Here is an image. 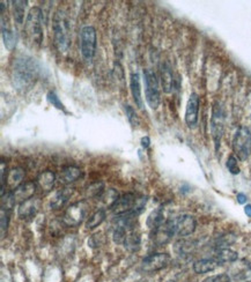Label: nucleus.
<instances>
[{
    "label": "nucleus",
    "instance_id": "obj_1",
    "mask_svg": "<svg viewBox=\"0 0 251 282\" xmlns=\"http://www.w3.org/2000/svg\"><path fill=\"white\" fill-rule=\"evenodd\" d=\"M13 81L18 89H28L39 78V64L28 56H20L13 64Z\"/></svg>",
    "mask_w": 251,
    "mask_h": 282
},
{
    "label": "nucleus",
    "instance_id": "obj_2",
    "mask_svg": "<svg viewBox=\"0 0 251 282\" xmlns=\"http://www.w3.org/2000/svg\"><path fill=\"white\" fill-rule=\"evenodd\" d=\"M52 32L55 47L60 53H67L72 44L71 21L64 11H57L52 21Z\"/></svg>",
    "mask_w": 251,
    "mask_h": 282
},
{
    "label": "nucleus",
    "instance_id": "obj_3",
    "mask_svg": "<svg viewBox=\"0 0 251 282\" xmlns=\"http://www.w3.org/2000/svg\"><path fill=\"white\" fill-rule=\"evenodd\" d=\"M24 39L30 48H40L43 42V13L40 7H33L27 14Z\"/></svg>",
    "mask_w": 251,
    "mask_h": 282
},
{
    "label": "nucleus",
    "instance_id": "obj_4",
    "mask_svg": "<svg viewBox=\"0 0 251 282\" xmlns=\"http://www.w3.org/2000/svg\"><path fill=\"white\" fill-rule=\"evenodd\" d=\"M97 35L93 26H85L80 30V52L86 62H90L96 53Z\"/></svg>",
    "mask_w": 251,
    "mask_h": 282
},
{
    "label": "nucleus",
    "instance_id": "obj_5",
    "mask_svg": "<svg viewBox=\"0 0 251 282\" xmlns=\"http://www.w3.org/2000/svg\"><path fill=\"white\" fill-rule=\"evenodd\" d=\"M144 82H145V96L147 104L151 106V109H158L160 103H161V95H160L157 74L150 68L144 70Z\"/></svg>",
    "mask_w": 251,
    "mask_h": 282
},
{
    "label": "nucleus",
    "instance_id": "obj_6",
    "mask_svg": "<svg viewBox=\"0 0 251 282\" xmlns=\"http://www.w3.org/2000/svg\"><path fill=\"white\" fill-rule=\"evenodd\" d=\"M233 151L241 161H245L251 155V131L246 126H239L235 132Z\"/></svg>",
    "mask_w": 251,
    "mask_h": 282
},
{
    "label": "nucleus",
    "instance_id": "obj_7",
    "mask_svg": "<svg viewBox=\"0 0 251 282\" xmlns=\"http://www.w3.org/2000/svg\"><path fill=\"white\" fill-rule=\"evenodd\" d=\"M223 126H225V113H223L221 105L216 102L214 106H213L212 119H211L212 135H213V139H214L216 148L219 147L220 140H221V136L223 133Z\"/></svg>",
    "mask_w": 251,
    "mask_h": 282
},
{
    "label": "nucleus",
    "instance_id": "obj_8",
    "mask_svg": "<svg viewBox=\"0 0 251 282\" xmlns=\"http://www.w3.org/2000/svg\"><path fill=\"white\" fill-rule=\"evenodd\" d=\"M173 227L175 235L181 236V237H185V236H189L193 234V231L196 230L197 222L196 219L193 218L192 215L183 214L177 216V218L172 219Z\"/></svg>",
    "mask_w": 251,
    "mask_h": 282
},
{
    "label": "nucleus",
    "instance_id": "obj_9",
    "mask_svg": "<svg viewBox=\"0 0 251 282\" xmlns=\"http://www.w3.org/2000/svg\"><path fill=\"white\" fill-rule=\"evenodd\" d=\"M87 215V206L85 203H75L67 208L64 214V223L68 227L79 226Z\"/></svg>",
    "mask_w": 251,
    "mask_h": 282
},
{
    "label": "nucleus",
    "instance_id": "obj_10",
    "mask_svg": "<svg viewBox=\"0 0 251 282\" xmlns=\"http://www.w3.org/2000/svg\"><path fill=\"white\" fill-rule=\"evenodd\" d=\"M199 105V96L196 93H192L190 95L185 109V123L188 125L189 128H195L197 127V125H198Z\"/></svg>",
    "mask_w": 251,
    "mask_h": 282
},
{
    "label": "nucleus",
    "instance_id": "obj_11",
    "mask_svg": "<svg viewBox=\"0 0 251 282\" xmlns=\"http://www.w3.org/2000/svg\"><path fill=\"white\" fill-rule=\"evenodd\" d=\"M170 262V257L167 253H153L144 258L142 267L146 272H155L168 266Z\"/></svg>",
    "mask_w": 251,
    "mask_h": 282
},
{
    "label": "nucleus",
    "instance_id": "obj_12",
    "mask_svg": "<svg viewBox=\"0 0 251 282\" xmlns=\"http://www.w3.org/2000/svg\"><path fill=\"white\" fill-rule=\"evenodd\" d=\"M175 235L174 227L172 219L167 220L165 223L161 224L157 229H154L153 232V242L158 245H165L166 243H168L170 239L173 238Z\"/></svg>",
    "mask_w": 251,
    "mask_h": 282
},
{
    "label": "nucleus",
    "instance_id": "obj_13",
    "mask_svg": "<svg viewBox=\"0 0 251 282\" xmlns=\"http://www.w3.org/2000/svg\"><path fill=\"white\" fill-rule=\"evenodd\" d=\"M137 203V198L133 193H127L119 197L115 204L111 206V211L116 215L130 213Z\"/></svg>",
    "mask_w": 251,
    "mask_h": 282
},
{
    "label": "nucleus",
    "instance_id": "obj_14",
    "mask_svg": "<svg viewBox=\"0 0 251 282\" xmlns=\"http://www.w3.org/2000/svg\"><path fill=\"white\" fill-rule=\"evenodd\" d=\"M39 208H40V201L32 198V199L27 200L25 203L19 205V208H18L19 218L22 220L32 219L37 214Z\"/></svg>",
    "mask_w": 251,
    "mask_h": 282
},
{
    "label": "nucleus",
    "instance_id": "obj_15",
    "mask_svg": "<svg viewBox=\"0 0 251 282\" xmlns=\"http://www.w3.org/2000/svg\"><path fill=\"white\" fill-rule=\"evenodd\" d=\"M130 89L136 105L139 109H144V100L142 97V86H140V75L132 73L130 75Z\"/></svg>",
    "mask_w": 251,
    "mask_h": 282
},
{
    "label": "nucleus",
    "instance_id": "obj_16",
    "mask_svg": "<svg viewBox=\"0 0 251 282\" xmlns=\"http://www.w3.org/2000/svg\"><path fill=\"white\" fill-rule=\"evenodd\" d=\"M2 36L5 48L9 51H13L18 43V35L10 26L5 25V22L3 20H2Z\"/></svg>",
    "mask_w": 251,
    "mask_h": 282
},
{
    "label": "nucleus",
    "instance_id": "obj_17",
    "mask_svg": "<svg viewBox=\"0 0 251 282\" xmlns=\"http://www.w3.org/2000/svg\"><path fill=\"white\" fill-rule=\"evenodd\" d=\"M160 74H161V85L165 93H172L174 88V74L172 68L168 64H162L160 68Z\"/></svg>",
    "mask_w": 251,
    "mask_h": 282
},
{
    "label": "nucleus",
    "instance_id": "obj_18",
    "mask_svg": "<svg viewBox=\"0 0 251 282\" xmlns=\"http://www.w3.org/2000/svg\"><path fill=\"white\" fill-rule=\"evenodd\" d=\"M56 182V175L52 171H44L39 177H37V185L40 186L42 191L44 193H49L52 191Z\"/></svg>",
    "mask_w": 251,
    "mask_h": 282
},
{
    "label": "nucleus",
    "instance_id": "obj_19",
    "mask_svg": "<svg viewBox=\"0 0 251 282\" xmlns=\"http://www.w3.org/2000/svg\"><path fill=\"white\" fill-rule=\"evenodd\" d=\"M80 176H81V170L78 167L68 166L64 168L60 173V182L63 184H71V183L78 181Z\"/></svg>",
    "mask_w": 251,
    "mask_h": 282
},
{
    "label": "nucleus",
    "instance_id": "obj_20",
    "mask_svg": "<svg viewBox=\"0 0 251 282\" xmlns=\"http://www.w3.org/2000/svg\"><path fill=\"white\" fill-rule=\"evenodd\" d=\"M218 265L219 262L215 259H200L193 264V270L197 274H205L214 270L218 267Z\"/></svg>",
    "mask_w": 251,
    "mask_h": 282
},
{
    "label": "nucleus",
    "instance_id": "obj_21",
    "mask_svg": "<svg viewBox=\"0 0 251 282\" xmlns=\"http://www.w3.org/2000/svg\"><path fill=\"white\" fill-rule=\"evenodd\" d=\"M72 196V189H63L60 191L56 192L51 200V208L53 209H60L65 206V204L68 201Z\"/></svg>",
    "mask_w": 251,
    "mask_h": 282
},
{
    "label": "nucleus",
    "instance_id": "obj_22",
    "mask_svg": "<svg viewBox=\"0 0 251 282\" xmlns=\"http://www.w3.org/2000/svg\"><path fill=\"white\" fill-rule=\"evenodd\" d=\"M25 171L21 168H13L12 170L7 174L6 177V185L12 188L13 190L17 189L19 185L22 184V180H24Z\"/></svg>",
    "mask_w": 251,
    "mask_h": 282
},
{
    "label": "nucleus",
    "instance_id": "obj_23",
    "mask_svg": "<svg viewBox=\"0 0 251 282\" xmlns=\"http://www.w3.org/2000/svg\"><path fill=\"white\" fill-rule=\"evenodd\" d=\"M165 223V216H163V209L162 207H159L155 209L151 213L150 215H148L147 221H146V224L148 228H151V229H157L159 228L161 224Z\"/></svg>",
    "mask_w": 251,
    "mask_h": 282
},
{
    "label": "nucleus",
    "instance_id": "obj_24",
    "mask_svg": "<svg viewBox=\"0 0 251 282\" xmlns=\"http://www.w3.org/2000/svg\"><path fill=\"white\" fill-rule=\"evenodd\" d=\"M26 7L27 2H25V0H17V2H13V17L17 25L24 24Z\"/></svg>",
    "mask_w": 251,
    "mask_h": 282
},
{
    "label": "nucleus",
    "instance_id": "obj_25",
    "mask_svg": "<svg viewBox=\"0 0 251 282\" xmlns=\"http://www.w3.org/2000/svg\"><path fill=\"white\" fill-rule=\"evenodd\" d=\"M238 258L237 252L230 249H220L215 254V260L219 264H226V262H234Z\"/></svg>",
    "mask_w": 251,
    "mask_h": 282
},
{
    "label": "nucleus",
    "instance_id": "obj_26",
    "mask_svg": "<svg viewBox=\"0 0 251 282\" xmlns=\"http://www.w3.org/2000/svg\"><path fill=\"white\" fill-rule=\"evenodd\" d=\"M140 244H142V238H140L139 234H137L135 231H131L130 234H128L124 241L125 249L131 251V252L138 251L140 249Z\"/></svg>",
    "mask_w": 251,
    "mask_h": 282
},
{
    "label": "nucleus",
    "instance_id": "obj_27",
    "mask_svg": "<svg viewBox=\"0 0 251 282\" xmlns=\"http://www.w3.org/2000/svg\"><path fill=\"white\" fill-rule=\"evenodd\" d=\"M105 211L103 208L97 209V211L93 213L88 218V220H87L86 228L87 229H94V228L98 227L105 220Z\"/></svg>",
    "mask_w": 251,
    "mask_h": 282
},
{
    "label": "nucleus",
    "instance_id": "obj_28",
    "mask_svg": "<svg viewBox=\"0 0 251 282\" xmlns=\"http://www.w3.org/2000/svg\"><path fill=\"white\" fill-rule=\"evenodd\" d=\"M118 198H119L118 192H117L116 190L110 189V190H108V191H104L103 193H102V196L98 198V199L101 200V203L103 204L105 207L108 206L109 208H111V206L116 203Z\"/></svg>",
    "mask_w": 251,
    "mask_h": 282
},
{
    "label": "nucleus",
    "instance_id": "obj_29",
    "mask_svg": "<svg viewBox=\"0 0 251 282\" xmlns=\"http://www.w3.org/2000/svg\"><path fill=\"white\" fill-rule=\"evenodd\" d=\"M103 192V183H94L87 189V196L92 198H100Z\"/></svg>",
    "mask_w": 251,
    "mask_h": 282
},
{
    "label": "nucleus",
    "instance_id": "obj_30",
    "mask_svg": "<svg viewBox=\"0 0 251 282\" xmlns=\"http://www.w3.org/2000/svg\"><path fill=\"white\" fill-rule=\"evenodd\" d=\"M124 109H125V113H127V116H128V119L132 124V126H138L140 121H139L138 115L136 113V110L129 104H125Z\"/></svg>",
    "mask_w": 251,
    "mask_h": 282
},
{
    "label": "nucleus",
    "instance_id": "obj_31",
    "mask_svg": "<svg viewBox=\"0 0 251 282\" xmlns=\"http://www.w3.org/2000/svg\"><path fill=\"white\" fill-rule=\"evenodd\" d=\"M48 101L50 102L51 104L55 106V108L65 111V106H64L62 101L59 100V97L57 96V94L55 93V91H49V93H48Z\"/></svg>",
    "mask_w": 251,
    "mask_h": 282
},
{
    "label": "nucleus",
    "instance_id": "obj_32",
    "mask_svg": "<svg viewBox=\"0 0 251 282\" xmlns=\"http://www.w3.org/2000/svg\"><path fill=\"white\" fill-rule=\"evenodd\" d=\"M0 221H2V237H4V236H5V232L7 231V228H9V223H10L9 209L2 208V218H0Z\"/></svg>",
    "mask_w": 251,
    "mask_h": 282
},
{
    "label": "nucleus",
    "instance_id": "obj_33",
    "mask_svg": "<svg viewBox=\"0 0 251 282\" xmlns=\"http://www.w3.org/2000/svg\"><path fill=\"white\" fill-rule=\"evenodd\" d=\"M227 168H228V170L230 171V174H233V175L239 174V167L237 165V159L235 158L234 155H230L229 158H228Z\"/></svg>",
    "mask_w": 251,
    "mask_h": 282
},
{
    "label": "nucleus",
    "instance_id": "obj_34",
    "mask_svg": "<svg viewBox=\"0 0 251 282\" xmlns=\"http://www.w3.org/2000/svg\"><path fill=\"white\" fill-rule=\"evenodd\" d=\"M203 282H231V279L228 274L222 273V274H218V275L208 276Z\"/></svg>",
    "mask_w": 251,
    "mask_h": 282
},
{
    "label": "nucleus",
    "instance_id": "obj_35",
    "mask_svg": "<svg viewBox=\"0 0 251 282\" xmlns=\"http://www.w3.org/2000/svg\"><path fill=\"white\" fill-rule=\"evenodd\" d=\"M237 201L238 204H245L246 203V196L244 193H238L237 194Z\"/></svg>",
    "mask_w": 251,
    "mask_h": 282
},
{
    "label": "nucleus",
    "instance_id": "obj_36",
    "mask_svg": "<svg viewBox=\"0 0 251 282\" xmlns=\"http://www.w3.org/2000/svg\"><path fill=\"white\" fill-rule=\"evenodd\" d=\"M150 138H148V136H144V138L142 139V146L144 147V148H147L148 146H150Z\"/></svg>",
    "mask_w": 251,
    "mask_h": 282
},
{
    "label": "nucleus",
    "instance_id": "obj_37",
    "mask_svg": "<svg viewBox=\"0 0 251 282\" xmlns=\"http://www.w3.org/2000/svg\"><path fill=\"white\" fill-rule=\"evenodd\" d=\"M244 213L249 216V218H251V205H246L245 206V207H244Z\"/></svg>",
    "mask_w": 251,
    "mask_h": 282
},
{
    "label": "nucleus",
    "instance_id": "obj_38",
    "mask_svg": "<svg viewBox=\"0 0 251 282\" xmlns=\"http://www.w3.org/2000/svg\"><path fill=\"white\" fill-rule=\"evenodd\" d=\"M248 282H250V281H248Z\"/></svg>",
    "mask_w": 251,
    "mask_h": 282
}]
</instances>
